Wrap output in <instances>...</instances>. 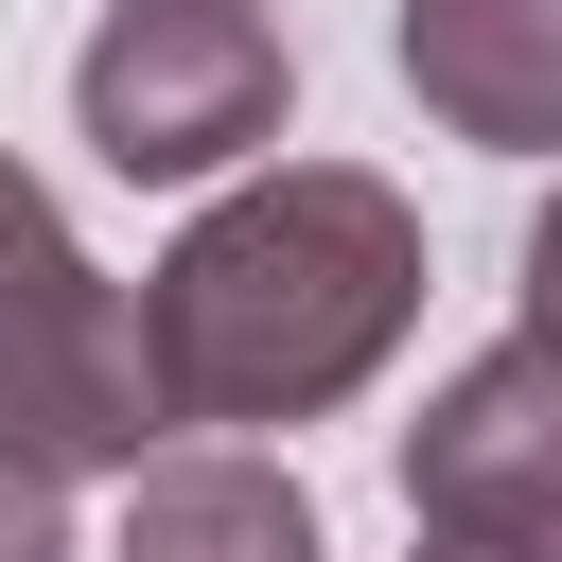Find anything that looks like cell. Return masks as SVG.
<instances>
[{"mask_svg": "<svg viewBox=\"0 0 562 562\" xmlns=\"http://www.w3.org/2000/svg\"><path fill=\"white\" fill-rule=\"evenodd\" d=\"M140 334L176 422H316L422 334V211L369 158H281L158 246Z\"/></svg>", "mask_w": 562, "mask_h": 562, "instance_id": "1", "label": "cell"}, {"mask_svg": "<svg viewBox=\"0 0 562 562\" xmlns=\"http://www.w3.org/2000/svg\"><path fill=\"white\" fill-rule=\"evenodd\" d=\"M281 105H299V53H281L263 0H105V35L70 53V123H88V158L140 176V193L263 158Z\"/></svg>", "mask_w": 562, "mask_h": 562, "instance_id": "2", "label": "cell"}, {"mask_svg": "<svg viewBox=\"0 0 562 562\" xmlns=\"http://www.w3.org/2000/svg\"><path fill=\"white\" fill-rule=\"evenodd\" d=\"M158 439H176V386H158L140 281L70 263V281L0 334V457H35V474H140Z\"/></svg>", "mask_w": 562, "mask_h": 562, "instance_id": "3", "label": "cell"}, {"mask_svg": "<svg viewBox=\"0 0 562 562\" xmlns=\"http://www.w3.org/2000/svg\"><path fill=\"white\" fill-rule=\"evenodd\" d=\"M404 509L422 527H492V544H562V369H544V334H492L422 404Z\"/></svg>", "mask_w": 562, "mask_h": 562, "instance_id": "4", "label": "cell"}, {"mask_svg": "<svg viewBox=\"0 0 562 562\" xmlns=\"http://www.w3.org/2000/svg\"><path fill=\"white\" fill-rule=\"evenodd\" d=\"M404 88L474 158H544L562 140V0H404Z\"/></svg>", "mask_w": 562, "mask_h": 562, "instance_id": "5", "label": "cell"}, {"mask_svg": "<svg viewBox=\"0 0 562 562\" xmlns=\"http://www.w3.org/2000/svg\"><path fill=\"white\" fill-rule=\"evenodd\" d=\"M123 562H316V492L281 457H140L123 474Z\"/></svg>", "mask_w": 562, "mask_h": 562, "instance_id": "6", "label": "cell"}, {"mask_svg": "<svg viewBox=\"0 0 562 562\" xmlns=\"http://www.w3.org/2000/svg\"><path fill=\"white\" fill-rule=\"evenodd\" d=\"M70 263H88V246H70V211H53V193H35L18 158H0V334H18V316H35V299L70 281Z\"/></svg>", "mask_w": 562, "mask_h": 562, "instance_id": "7", "label": "cell"}, {"mask_svg": "<svg viewBox=\"0 0 562 562\" xmlns=\"http://www.w3.org/2000/svg\"><path fill=\"white\" fill-rule=\"evenodd\" d=\"M0 562H70V509H53L35 457H0Z\"/></svg>", "mask_w": 562, "mask_h": 562, "instance_id": "8", "label": "cell"}, {"mask_svg": "<svg viewBox=\"0 0 562 562\" xmlns=\"http://www.w3.org/2000/svg\"><path fill=\"white\" fill-rule=\"evenodd\" d=\"M404 562H544V544H492V527H422Z\"/></svg>", "mask_w": 562, "mask_h": 562, "instance_id": "9", "label": "cell"}]
</instances>
